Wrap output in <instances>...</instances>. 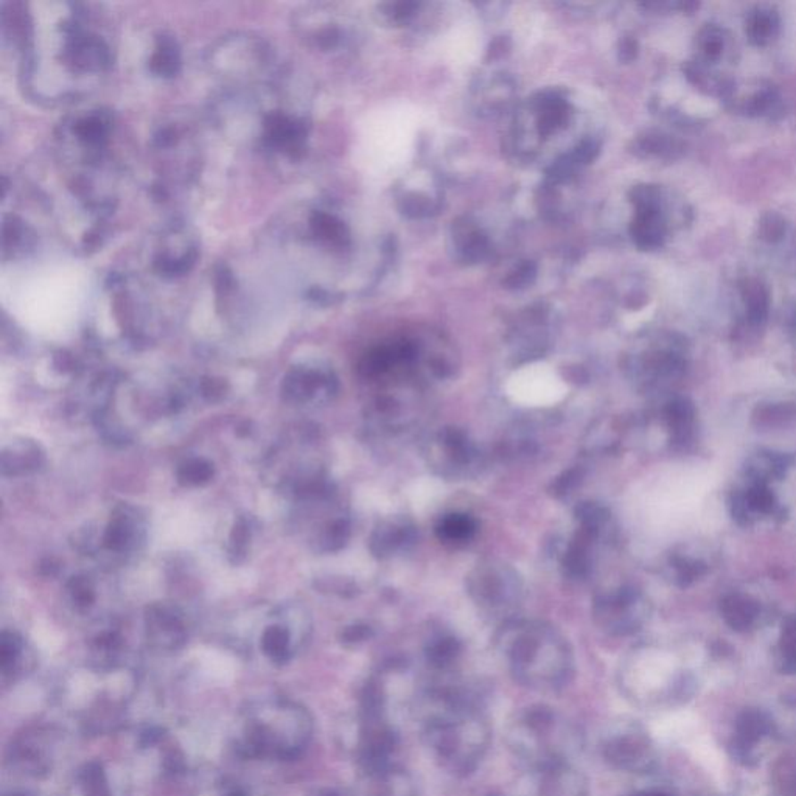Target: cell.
I'll list each match as a JSON object with an SVG mask.
<instances>
[{"instance_id": "4316f807", "label": "cell", "mask_w": 796, "mask_h": 796, "mask_svg": "<svg viewBox=\"0 0 796 796\" xmlns=\"http://www.w3.org/2000/svg\"><path fill=\"white\" fill-rule=\"evenodd\" d=\"M213 477V465L204 459H192L179 467L178 479L184 485H203Z\"/></svg>"}, {"instance_id": "3957f363", "label": "cell", "mask_w": 796, "mask_h": 796, "mask_svg": "<svg viewBox=\"0 0 796 796\" xmlns=\"http://www.w3.org/2000/svg\"><path fill=\"white\" fill-rule=\"evenodd\" d=\"M507 745L529 772L573 764L584 748V734L573 720L548 705L526 706L507 726Z\"/></svg>"}, {"instance_id": "d4e9b609", "label": "cell", "mask_w": 796, "mask_h": 796, "mask_svg": "<svg viewBox=\"0 0 796 796\" xmlns=\"http://www.w3.org/2000/svg\"><path fill=\"white\" fill-rule=\"evenodd\" d=\"M779 655H781V670L784 674H796V619H789L783 626Z\"/></svg>"}, {"instance_id": "8fae6325", "label": "cell", "mask_w": 796, "mask_h": 796, "mask_svg": "<svg viewBox=\"0 0 796 796\" xmlns=\"http://www.w3.org/2000/svg\"><path fill=\"white\" fill-rule=\"evenodd\" d=\"M534 775V796H592L588 779L573 764L554 767Z\"/></svg>"}, {"instance_id": "4dcf8cb0", "label": "cell", "mask_w": 796, "mask_h": 796, "mask_svg": "<svg viewBox=\"0 0 796 796\" xmlns=\"http://www.w3.org/2000/svg\"><path fill=\"white\" fill-rule=\"evenodd\" d=\"M81 784L86 796H111L106 775L95 762L81 772Z\"/></svg>"}, {"instance_id": "8d00e7d4", "label": "cell", "mask_w": 796, "mask_h": 796, "mask_svg": "<svg viewBox=\"0 0 796 796\" xmlns=\"http://www.w3.org/2000/svg\"><path fill=\"white\" fill-rule=\"evenodd\" d=\"M67 590L72 594L73 602L79 607H87L94 602V590L89 580L85 577H73Z\"/></svg>"}, {"instance_id": "8992f818", "label": "cell", "mask_w": 796, "mask_h": 796, "mask_svg": "<svg viewBox=\"0 0 796 796\" xmlns=\"http://www.w3.org/2000/svg\"><path fill=\"white\" fill-rule=\"evenodd\" d=\"M603 760L616 770L647 773L655 767V750L638 725L618 722L603 731L601 742Z\"/></svg>"}, {"instance_id": "2e32d148", "label": "cell", "mask_w": 796, "mask_h": 796, "mask_svg": "<svg viewBox=\"0 0 796 796\" xmlns=\"http://www.w3.org/2000/svg\"><path fill=\"white\" fill-rule=\"evenodd\" d=\"M148 632L151 640L159 647L176 649L184 643L182 624L175 613L162 607H153L148 615Z\"/></svg>"}, {"instance_id": "f546056e", "label": "cell", "mask_w": 796, "mask_h": 796, "mask_svg": "<svg viewBox=\"0 0 796 796\" xmlns=\"http://www.w3.org/2000/svg\"><path fill=\"white\" fill-rule=\"evenodd\" d=\"M785 232H787V221L776 211H767L766 215L760 217L758 223V236L760 240L775 245L784 238Z\"/></svg>"}, {"instance_id": "484cf974", "label": "cell", "mask_w": 796, "mask_h": 796, "mask_svg": "<svg viewBox=\"0 0 796 796\" xmlns=\"http://www.w3.org/2000/svg\"><path fill=\"white\" fill-rule=\"evenodd\" d=\"M133 525L128 517H115L104 532V546L111 551H123L133 540Z\"/></svg>"}, {"instance_id": "d6a6232c", "label": "cell", "mask_w": 796, "mask_h": 796, "mask_svg": "<svg viewBox=\"0 0 796 796\" xmlns=\"http://www.w3.org/2000/svg\"><path fill=\"white\" fill-rule=\"evenodd\" d=\"M779 94L775 87H764L759 92H756L753 97L750 98L747 104V112L751 115H768L773 111L779 108Z\"/></svg>"}, {"instance_id": "e0dca14e", "label": "cell", "mask_w": 796, "mask_h": 796, "mask_svg": "<svg viewBox=\"0 0 796 796\" xmlns=\"http://www.w3.org/2000/svg\"><path fill=\"white\" fill-rule=\"evenodd\" d=\"M779 27H781V19L775 8L756 6L753 12L748 14L747 25H745L748 41L758 47H764L778 37Z\"/></svg>"}, {"instance_id": "f35d334b", "label": "cell", "mask_w": 796, "mask_h": 796, "mask_svg": "<svg viewBox=\"0 0 796 796\" xmlns=\"http://www.w3.org/2000/svg\"><path fill=\"white\" fill-rule=\"evenodd\" d=\"M374 636V630L366 626V624H355L345 628L343 634V643L345 644H360L364 641L370 640Z\"/></svg>"}, {"instance_id": "836d02e7", "label": "cell", "mask_w": 796, "mask_h": 796, "mask_svg": "<svg viewBox=\"0 0 796 796\" xmlns=\"http://www.w3.org/2000/svg\"><path fill=\"white\" fill-rule=\"evenodd\" d=\"M582 481H584V471L580 467H574L571 470L563 471L560 477L555 479L551 492L555 498H568L573 495L574 490L579 487Z\"/></svg>"}, {"instance_id": "5b68a950", "label": "cell", "mask_w": 796, "mask_h": 796, "mask_svg": "<svg viewBox=\"0 0 796 796\" xmlns=\"http://www.w3.org/2000/svg\"><path fill=\"white\" fill-rule=\"evenodd\" d=\"M423 458L429 470L447 481H467L479 477L485 456L465 429L447 425L435 429L423 442Z\"/></svg>"}, {"instance_id": "7402d4cb", "label": "cell", "mask_w": 796, "mask_h": 796, "mask_svg": "<svg viewBox=\"0 0 796 796\" xmlns=\"http://www.w3.org/2000/svg\"><path fill=\"white\" fill-rule=\"evenodd\" d=\"M722 615L733 630L743 632L751 627L756 616L758 605L751 599L743 596H730L722 602Z\"/></svg>"}, {"instance_id": "5bb4252c", "label": "cell", "mask_w": 796, "mask_h": 796, "mask_svg": "<svg viewBox=\"0 0 796 796\" xmlns=\"http://www.w3.org/2000/svg\"><path fill=\"white\" fill-rule=\"evenodd\" d=\"M364 775L368 781L366 796H417L414 781L398 766Z\"/></svg>"}, {"instance_id": "b9f144b4", "label": "cell", "mask_w": 796, "mask_h": 796, "mask_svg": "<svg viewBox=\"0 0 796 796\" xmlns=\"http://www.w3.org/2000/svg\"><path fill=\"white\" fill-rule=\"evenodd\" d=\"M628 796H674L667 791L663 789H641V791L634 792Z\"/></svg>"}, {"instance_id": "d590c367", "label": "cell", "mask_w": 796, "mask_h": 796, "mask_svg": "<svg viewBox=\"0 0 796 796\" xmlns=\"http://www.w3.org/2000/svg\"><path fill=\"white\" fill-rule=\"evenodd\" d=\"M745 502H747L750 509H753L756 512L768 513L775 506V498H773L772 492L767 489L766 485L758 484V485H754L753 489L748 492Z\"/></svg>"}, {"instance_id": "f1b7e54d", "label": "cell", "mask_w": 796, "mask_h": 796, "mask_svg": "<svg viewBox=\"0 0 796 796\" xmlns=\"http://www.w3.org/2000/svg\"><path fill=\"white\" fill-rule=\"evenodd\" d=\"M699 46L705 60L714 62L724 54V33L716 25L708 24L703 30L700 31Z\"/></svg>"}, {"instance_id": "74e56055", "label": "cell", "mask_w": 796, "mask_h": 796, "mask_svg": "<svg viewBox=\"0 0 796 796\" xmlns=\"http://www.w3.org/2000/svg\"><path fill=\"white\" fill-rule=\"evenodd\" d=\"M249 540V525L246 519H238L236 527L230 535V552L234 555H243L246 551Z\"/></svg>"}, {"instance_id": "ee69618b", "label": "cell", "mask_w": 796, "mask_h": 796, "mask_svg": "<svg viewBox=\"0 0 796 796\" xmlns=\"http://www.w3.org/2000/svg\"><path fill=\"white\" fill-rule=\"evenodd\" d=\"M229 796H243V795H240V793H234V795H229Z\"/></svg>"}, {"instance_id": "9c48e42d", "label": "cell", "mask_w": 796, "mask_h": 796, "mask_svg": "<svg viewBox=\"0 0 796 796\" xmlns=\"http://www.w3.org/2000/svg\"><path fill=\"white\" fill-rule=\"evenodd\" d=\"M282 391L285 398L293 403H326L338 393V380L328 370L294 369L285 377Z\"/></svg>"}, {"instance_id": "e575fe53", "label": "cell", "mask_w": 796, "mask_h": 796, "mask_svg": "<svg viewBox=\"0 0 796 796\" xmlns=\"http://www.w3.org/2000/svg\"><path fill=\"white\" fill-rule=\"evenodd\" d=\"M22 651V641L14 634H4L2 636V649H0V659H2V670L8 674L12 670Z\"/></svg>"}, {"instance_id": "44dd1931", "label": "cell", "mask_w": 796, "mask_h": 796, "mask_svg": "<svg viewBox=\"0 0 796 796\" xmlns=\"http://www.w3.org/2000/svg\"><path fill=\"white\" fill-rule=\"evenodd\" d=\"M737 747L742 751H748L753 748L754 743L759 742L762 737L768 734L770 724L764 714L759 711H743L736 724Z\"/></svg>"}, {"instance_id": "d6986e66", "label": "cell", "mask_w": 796, "mask_h": 796, "mask_svg": "<svg viewBox=\"0 0 796 796\" xmlns=\"http://www.w3.org/2000/svg\"><path fill=\"white\" fill-rule=\"evenodd\" d=\"M741 293L747 307L748 320L753 326L764 324L770 310V294L766 285L758 278H747L741 286Z\"/></svg>"}, {"instance_id": "9a60e30c", "label": "cell", "mask_w": 796, "mask_h": 796, "mask_svg": "<svg viewBox=\"0 0 796 796\" xmlns=\"http://www.w3.org/2000/svg\"><path fill=\"white\" fill-rule=\"evenodd\" d=\"M435 532L437 540L445 546L462 548L477 537V521L468 513H447L435 523Z\"/></svg>"}, {"instance_id": "7bdbcfd3", "label": "cell", "mask_w": 796, "mask_h": 796, "mask_svg": "<svg viewBox=\"0 0 796 796\" xmlns=\"http://www.w3.org/2000/svg\"><path fill=\"white\" fill-rule=\"evenodd\" d=\"M320 796H341V795H339L338 792L324 791V792H322V793H320Z\"/></svg>"}, {"instance_id": "ffe728a7", "label": "cell", "mask_w": 796, "mask_h": 796, "mask_svg": "<svg viewBox=\"0 0 796 796\" xmlns=\"http://www.w3.org/2000/svg\"><path fill=\"white\" fill-rule=\"evenodd\" d=\"M43 462V452L31 442H22L18 447H12V452H4V475H22L27 471L37 470Z\"/></svg>"}, {"instance_id": "83f0119b", "label": "cell", "mask_w": 796, "mask_h": 796, "mask_svg": "<svg viewBox=\"0 0 796 796\" xmlns=\"http://www.w3.org/2000/svg\"><path fill=\"white\" fill-rule=\"evenodd\" d=\"M694 410L688 402L684 400H676L672 403L667 404L666 408V420L669 423L670 429L674 431V435H684V431H688L689 425L692 422Z\"/></svg>"}, {"instance_id": "7a4b0ae2", "label": "cell", "mask_w": 796, "mask_h": 796, "mask_svg": "<svg viewBox=\"0 0 796 796\" xmlns=\"http://www.w3.org/2000/svg\"><path fill=\"white\" fill-rule=\"evenodd\" d=\"M495 647L513 680L525 688L554 694L573 680V647L549 622L510 618L496 632Z\"/></svg>"}, {"instance_id": "30bf717a", "label": "cell", "mask_w": 796, "mask_h": 796, "mask_svg": "<svg viewBox=\"0 0 796 796\" xmlns=\"http://www.w3.org/2000/svg\"><path fill=\"white\" fill-rule=\"evenodd\" d=\"M601 544L576 532L573 537L557 543L555 557L563 577L584 584L593 577L597 568V549Z\"/></svg>"}, {"instance_id": "4fadbf2b", "label": "cell", "mask_w": 796, "mask_h": 796, "mask_svg": "<svg viewBox=\"0 0 796 796\" xmlns=\"http://www.w3.org/2000/svg\"><path fill=\"white\" fill-rule=\"evenodd\" d=\"M425 661L429 670L439 676H448L456 669L462 657V644L454 634L448 632H435L429 634L423 649Z\"/></svg>"}, {"instance_id": "277c9868", "label": "cell", "mask_w": 796, "mask_h": 796, "mask_svg": "<svg viewBox=\"0 0 796 796\" xmlns=\"http://www.w3.org/2000/svg\"><path fill=\"white\" fill-rule=\"evenodd\" d=\"M467 594L484 613L510 616L525 599V580L518 569L500 559H484L465 577Z\"/></svg>"}, {"instance_id": "52a82bcc", "label": "cell", "mask_w": 796, "mask_h": 796, "mask_svg": "<svg viewBox=\"0 0 796 796\" xmlns=\"http://www.w3.org/2000/svg\"><path fill=\"white\" fill-rule=\"evenodd\" d=\"M640 603L638 593L626 586L601 593L593 601V621L603 634H632L640 627Z\"/></svg>"}, {"instance_id": "ac0fdd59", "label": "cell", "mask_w": 796, "mask_h": 796, "mask_svg": "<svg viewBox=\"0 0 796 796\" xmlns=\"http://www.w3.org/2000/svg\"><path fill=\"white\" fill-rule=\"evenodd\" d=\"M632 236L641 249H657L663 245L666 236L661 211H638V217L632 226Z\"/></svg>"}, {"instance_id": "603a6c76", "label": "cell", "mask_w": 796, "mask_h": 796, "mask_svg": "<svg viewBox=\"0 0 796 796\" xmlns=\"http://www.w3.org/2000/svg\"><path fill=\"white\" fill-rule=\"evenodd\" d=\"M261 649L266 653V657L276 661V663H285L290 658V634L288 630L280 626L269 627L263 634L261 638Z\"/></svg>"}, {"instance_id": "6da1fadb", "label": "cell", "mask_w": 796, "mask_h": 796, "mask_svg": "<svg viewBox=\"0 0 796 796\" xmlns=\"http://www.w3.org/2000/svg\"><path fill=\"white\" fill-rule=\"evenodd\" d=\"M422 739L441 768L456 778L481 766L492 742V728L477 699L462 689H429L422 703Z\"/></svg>"}, {"instance_id": "1f68e13d", "label": "cell", "mask_w": 796, "mask_h": 796, "mask_svg": "<svg viewBox=\"0 0 796 796\" xmlns=\"http://www.w3.org/2000/svg\"><path fill=\"white\" fill-rule=\"evenodd\" d=\"M643 148H644L646 153H651V154L670 157V159L680 156L683 150H684L682 142L672 139L670 136H664V134L649 136V137L643 142Z\"/></svg>"}, {"instance_id": "ab89813d", "label": "cell", "mask_w": 796, "mask_h": 796, "mask_svg": "<svg viewBox=\"0 0 796 796\" xmlns=\"http://www.w3.org/2000/svg\"><path fill=\"white\" fill-rule=\"evenodd\" d=\"M201 387H203V394L209 400H215V398L221 397L224 394L223 381L215 380V378H207Z\"/></svg>"}, {"instance_id": "60d3db41", "label": "cell", "mask_w": 796, "mask_h": 796, "mask_svg": "<svg viewBox=\"0 0 796 796\" xmlns=\"http://www.w3.org/2000/svg\"><path fill=\"white\" fill-rule=\"evenodd\" d=\"M636 52H638V46L634 43V39H626L624 44H622L621 47V58L624 61H632L634 56H636Z\"/></svg>"}, {"instance_id": "cb8c5ba5", "label": "cell", "mask_w": 796, "mask_h": 796, "mask_svg": "<svg viewBox=\"0 0 796 796\" xmlns=\"http://www.w3.org/2000/svg\"><path fill=\"white\" fill-rule=\"evenodd\" d=\"M350 538V523L349 519L344 517L335 518L330 523H327L324 531L320 532L318 543H319L320 551L324 552H336L339 549L344 548Z\"/></svg>"}, {"instance_id": "7c38bea8", "label": "cell", "mask_w": 796, "mask_h": 796, "mask_svg": "<svg viewBox=\"0 0 796 796\" xmlns=\"http://www.w3.org/2000/svg\"><path fill=\"white\" fill-rule=\"evenodd\" d=\"M576 532H579L594 543H609L613 538V518L607 507L597 501H584L574 509Z\"/></svg>"}, {"instance_id": "ba28073f", "label": "cell", "mask_w": 796, "mask_h": 796, "mask_svg": "<svg viewBox=\"0 0 796 796\" xmlns=\"http://www.w3.org/2000/svg\"><path fill=\"white\" fill-rule=\"evenodd\" d=\"M419 540L417 526L406 517H389L375 526L369 549L378 560H391L412 551Z\"/></svg>"}]
</instances>
